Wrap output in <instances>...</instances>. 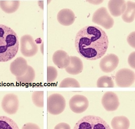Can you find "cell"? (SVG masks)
I'll return each mask as SVG.
<instances>
[{
    "label": "cell",
    "mask_w": 135,
    "mask_h": 129,
    "mask_svg": "<svg viewBox=\"0 0 135 129\" xmlns=\"http://www.w3.org/2000/svg\"><path fill=\"white\" fill-rule=\"evenodd\" d=\"M109 41L106 33L99 27L86 26L80 29L75 37V48L83 58L96 60L106 53Z\"/></svg>",
    "instance_id": "cell-1"
},
{
    "label": "cell",
    "mask_w": 135,
    "mask_h": 129,
    "mask_svg": "<svg viewBox=\"0 0 135 129\" xmlns=\"http://www.w3.org/2000/svg\"><path fill=\"white\" fill-rule=\"evenodd\" d=\"M19 47L18 37L15 31L7 26L0 25V62L14 58Z\"/></svg>",
    "instance_id": "cell-2"
},
{
    "label": "cell",
    "mask_w": 135,
    "mask_h": 129,
    "mask_svg": "<svg viewBox=\"0 0 135 129\" xmlns=\"http://www.w3.org/2000/svg\"><path fill=\"white\" fill-rule=\"evenodd\" d=\"M73 129H111L103 118L95 116H86L76 123Z\"/></svg>",
    "instance_id": "cell-3"
},
{
    "label": "cell",
    "mask_w": 135,
    "mask_h": 129,
    "mask_svg": "<svg viewBox=\"0 0 135 129\" xmlns=\"http://www.w3.org/2000/svg\"><path fill=\"white\" fill-rule=\"evenodd\" d=\"M66 102L62 95L58 93L52 94L47 99V110L53 115L61 114L65 109Z\"/></svg>",
    "instance_id": "cell-4"
},
{
    "label": "cell",
    "mask_w": 135,
    "mask_h": 129,
    "mask_svg": "<svg viewBox=\"0 0 135 129\" xmlns=\"http://www.w3.org/2000/svg\"><path fill=\"white\" fill-rule=\"evenodd\" d=\"M92 22L106 29L112 28L114 26V20L108 12L106 8L101 7L94 13Z\"/></svg>",
    "instance_id": "cell-5"
},
{
    "label": "cell",
    "mask_w": 135,
    "mask_h": 129,
    "mask_svg": "<svg viewBox=\"0 0 135 129\" xmlns=\"http://www.w3.org/2000/svg\"><path fill=\"white\" fill-rule=\"evenodd\" d=\"M135 79V72L127 68L120 69L115 75L116 84L121 88L130 87L134 83Z\"/></svg>",
    "instance_id": "cell-6"
},
{
    "label": "cell",
    "mask_w": 135,
    "mask_h": 129,
    "mask_svg": "<svg viewBox=\"0 0 135 129\" xmlns=\"http://www.w3.org/2000/svg\"><path fill=\"white\" fill-rule=\"evenodd\" d=\"M21 51L26 57L35 56L38 51V47L33 38L29 34L24 35L21 39Z\"/></svg>",
    "instance_id": "cell-7"
},
{
    "label": "cell",
    "mask_w": 135,
    "mask_h": 129,
    "mask_svg": "<svg viewBox=\"0 0 135 129\" xmlns=\"http://www.w3.org/2000/svg\"><path fill=\"white\" fill-rule=\"evenodd\" d=\"M1 107L3 111L7 114H15L18 110L19 107L18 97L13 93L5 95L2 100Z\"/></svg>",
    "instance_id": "cell-8"
},
{
    "label": "cell",
    "mask_w": 135,
    "mask_h": 129,
    "mask_svg": "<svg viewBox=\"0 0 135 129\" xmlns=\"http://www.w3.org/2000/svg\"><path fill=\"white\" fill-rule=\"evenodd\" d=\"M89 102L86 97L77 95L71 97L69 101V106L71 111L75 113H81L87 110Z\"/></svg>",
    "instance_id": "cell-9"
},
{
    "label": "cell",
    "mask_w": 135,
    "mask_h": 129,
    "mask_svg": "<svg viewBox=\"0 0 135 129\" xmlns=\"http://www.w3.org/2000/svg\"><path fill=\"white\" fill-rule=\"evenodd\" d=\"M119 63V58L114 54L106 55L101 59L100 67L101 70L105 73L112 72L117 68Z\"/></svg>",
    "instance_id": "cell-10"
},
{
    "label": "cell",
    "mask_w": 135,
    "mask_h": 129,
    "mask_svg": "<svg viewBox=\"0 0 135 129\" xmlns=\"http://www.w3.org/2000/svg\"><path fill=\"white\" fill-rule=\"evenodd\" d=\"M102 104L108 111H116L119 107V99L117 94L112 92L105 93L102 98Z\"/></svg>",
    "instance_id": "cell-11"
},
{
    "label": "cell",
    "mask_w": 135,
    "mask_h": 129,
    "mask_svg": "<svg viewBox=\"0 0 135 129\" xmlns=\"http://www.w3.org/2000/svg\"><path fill=\"white\" fill-rule=\"evenodd\" d=\"M27 61L23 57H19L12 61L10 65L11 73L16 77L22 76L28 70Z\"/></svg>",
    "instance_id": "cell-12"
},
{
    "label": "cell",
    "mask_w": 135,
    "mask_h": 129,
    "mask_svg": "<svg viewBox=\"0 0 135 129\" xmlns=\"http://www.w3.org/2000/svg\"><path fill=\"white\" fill-rule=\"evenodd\" d=\"M53 61L58 68L65 69L70 64V57L65 51L59 49L53 54Z\"/></svg>",
    "instance_id": "cell-13"
},
{
    "label": "cell",
    "mask_w": 135,
    "mask_h": 129,
    "mask_svg": "<svg viewBox=\"0 0 135 129\" xmlns=\"http://www.w3.org/2000/svg\"><path fill=\"white\" fill-rule=\"evenodd\" d=\"M57 18L60 24L64 26H69L72 25L75 21V16L72 10L64 9L59 12Z\"/></svg>",
    "instance_id": "cell-14"
},
{
    "label": "cell",
    "mask_w": 135,
    "mask_h": 129,
    "mask_svg": "<svg viewBox=\"0 0 135 129\" xmlns=\"http://www.w3.org/2000/svg\"><path fill=\"white\" fill-rule=\"evenodd\" d=\"M108 6L112 15L114 17H119L124 12L126 7V2L123 0L110 1Z\"/></svg>",
    "instance_id": "cell-15"
},
{
    "label": "cell",
    "mask_w": 135,
    "mask_h": 129,
    "mask_svg": "<svg viewBox=\"0 0 135 129\" xmlns=\"http://www.w3.org/2000/svg\"><path fill=\"white\" fill-rule=\"evenodd\" d=\"M70 57V63L65 68L66 71L72 75L79 74L82 72L84 68L82 61L77 56H71Z\"/></svg>",
    "instance_id": "cell-16"
},
{
    "label": "cell",
    "mask_w": 135,
    "mask_h": 129,
    "mask_svg": "<svg viewBox=\"0 0 135 129\" xmlns=\"http://www.w3.org/2000/svg\"><path fill=\"white\" fill-rule=\"evenodd\" d=\"M135 3L134 2L128 1L126 2V7L122 15V19L126 23H131L135 19Z\"/></svg>",
    "instance_id": "cell-17"
},
{
    "label": "cell",
    "mask_w": 135,
    "mask_h": 129,
    "mask_svg": "<svg viewBox=\"0 0 135 129\" xmlns=\"http://www.w3.org/2000/svg\"><path fill=\"white\" fill-rule=\"evenodd\" d=\"M20 5L19 1H0V7L8 14L14 13L17 11Z\"/></svg>",
    "instance_id": "cell-18"
},
{
    "label": "cell",
    "mask_w": 135,
    "mask_h": 129,
    "mask_svg": "<svg viewBox=\"0 0 135 129\" xmlns=\"http://www.w3.org/2000/svg\"><path fill=\"white\" fill-rule=\"evenodd\" d=\"M111 125L113 129H128L130 121L126 116H115L112 120Z\"/></svg>",
    "instance_id": "cell-19"
},
{
    "label": "cell",
    "mask_w": 135,
    "mask_h": 129,
    "mask_svg": "<svg viewBox=\"0 0 135 129\" xmlns=\"http://www.w3.org/2000/svg\"><path fill=\"white\" fill-rule=\"evenodd\" d=\"M35 78V72L31 66L28 67V70L25 74L22 76L16 77L17 82L22 84H29L33 82Z\"/></svg>",
    "instance_id": "cell-20"
},
{
    "label": "cell",
    "mask_w": 135,
    "mask_h": 129,
    "mask_svg": "<svg viewBox=\"0 0 135 129\" xmlns=\"http://www.w3.org/2000/svg\"><path fill=\"white\" fill-rule=\"evenodd\" d=\"M0 129H19L14 120L6 116H0Z\"/></svg>",
    "instance_id": "cell-21"
},
{
    "label": "cell",
    "mask_w": 135,
    "mask_h": 129,
    "mask_svg": "<svg viewBox=\"0 0 135 129\" xmlns=\"http://www.w3.org/2000/svg\"><path fill=\"white\" fill-rule=\"evenodd\" d=\"M97 86L98 88H114V84L112 77L105 75L98 79Z\"/></svg>",
    "instance_id": "cell-22"
},
{
    "label": "cell",
    "mask_w": 135,
    "mask_h": 129,
    "mask_svg": "<svg viewBox=\"0 0 135 129\" xmlns=\"http://www.w3.org/2000/svg\"><path fill=\"white\" fill-rule=\"evenodd\" d=\"M44 94L43 91H35L32 93V102L38 108L44 107Z\"/></svg>",
    "instance_id": "cell-23"
},
{
    "label": "cell",
    "mask_w": 135,
    "mask_h": 129,
    "mask_svg": "<svg viewBox=\"0 0 135 129\" xmlns=\"http://www.w3.org/2000/svg\"><path fill=\"white\" fill-rule=\"evenodd\" d=\"M60 88H80V84L77 80L71 77H68L61 81L59 84Z\"/></svg>",
    "instance_id": "cell-24"
},
{
    "label": "cell",
    "mask_w": 135,
    "mask_h": 129,
    "mask_svg": "<svg viewBox=\"0 0 135 129\" xmlns=\"http://www.w3.org/2000/svg\"><path fill=\"white\" fill-rule=\"evenodd\" d=\"M58 76V71L55 67H47V82L52 83L55 81Z\"/></svg>",
    "instance_id": "cell-25"
},
{
    "label": "cell",
    "mask_w": 135,
    "mask_h": 129,
    "mask_svg": "<svg viewBox=\"0 0 135 129\" xmlns=\"http://www.w3.org/2000/svg\"><path fill=\"white\" fill-rule=\"evenodd\" d=\"M22 129H41L37 125L33 123H27L23 125Z\"/></svg>",
    "instance_id": "cell-26"
},
{
    "label": "cell",
    "mask_w": 135,
    "mask_h": 129,
    "mask_svg": "<svg viewBox=\"0 0 135 129\" xmlns=\"http://www.w3.org/2000/svg\"><path fill=\"white\" fill-rule=\"evenodd\" d=\"M127 41L129 44L133 48H135V31L130 34L128 36Z\"/></svg>",
    "instance_id": "cell-27"
},
{
    "label": "cell",
    "mask_w": 135,
    "mask_h": 129,
    "mask_svg": "<svg viewBox=\"0 0 135 129\" xmlns=\"http://www.w3.org/2000/svg\"><path fill=\"white\" fill-rule=\"evenodd\" d=\"M128 62L132 68L135 69V52L131 53L128 58Z\"/></svg>",
    "instance_id": "cell-28"
},
{
    "label": "cell",
    "mask_w": 135,
    "mask_h": 129,
    "mask_svg": "<svg viewBox=\"0 0 135 129\" xmlns=\"http://www.w3.org/2000/svg\"><path fill=\"white\" fill-rule=\"evenodd\" d=\"M54 129H71L69 124L66 123L61 122L56 125Z\"/></svg>",
    "instance_id": "cell-29"
},
{
    "label": "cell",
    "mask_w": 135,
    "mask_h": 129,
    "mask_svg": "<svg viewBox=\"0 0 135 129\" xmlns=\"http://www.w3.org/2000/svg\"><path fill=\"white\" fill-rule=\"evenodd\" d=\"M89 3H93V4H99L103 2V1H89Z\"/></svg>",
    "instance_id": "cell-30"
}]
</instances>
